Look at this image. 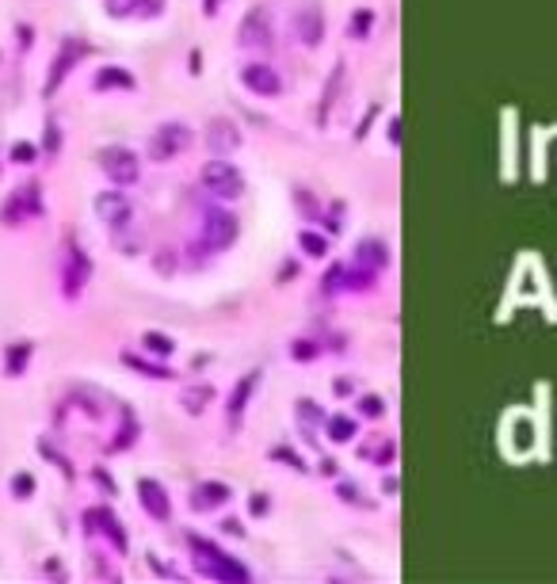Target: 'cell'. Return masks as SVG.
Instances as JSON below:
<instances>
[{
  "mask_svg": "<svg viewBox=\"0 0 557 584\" xmlns=\"http://www.w3.org/2000/svg\"><path fill=\"white\" fill-rule=\"evenodd\" d=\"M336 493H340V501H344V504H359V508H366V501H363L359 485H351V481H340Z\"/></svg>",
  "mask_w": 557,
  "mask_h": 584,
  "instance_id": "31",
  "label": "cell"
},
{
  "mask_svg": "<svg viewBox=\"0 0 557 584\" xmlns=\"http://www.w3.org/2000/svg\"><path fill=\"white\" fill-rule=\"evenodd\" d=\"M356 431H359V424L351 421L348 413H336V416H328V421H325V436L333 443H351V439H356Z\"/></svg>",
  "mask_w": 557,
  "mask_h": 584,
  "instance_id": "21",
  "label": "cell"
},
{
  "mask_svg": "<svg viewBox=\"0 0 557 584\" xmlns=\"http://www.w3.org/2000/svg\"><path fill=\"white\" fill-rule=\"evenodd\" d=\"M237 237H240L237 214L207 210V214H202V225H199V245H192V249H199V252H225Z\"/></svg>",
  "mask_w": 557,
  "mask_h": 584,
  "instance_id": "2",
  "label": "cell"
},
{
  "mask_svg": "<svg viewBox=\"0 0 557 584\" xmlns=\"http://www.w3.org/2000/svg\"><path fill=\"white\" fill-rule=\"evenodd\" d=\"M187 542H192V550H195V565H199L207 577H214V580H248V569L240 565L233 554L218 550L214 542L199 539V535H187Z\"/></svg>",
  "mask_w": 557,
  "mask_h": 584,
  "instance_id": "1",
  "label": "cell"
},
{
  "mask_svg": "<svg viewBox=\"0 0 557 584\" xmlns=\"http://www.w3.org/2000/svg\"><path fill=\"white\" fill-rule=\"evenodd\" d=\"M294 35L302 39V46H310V50L325 43V16L318 4H306L294 12Z\"/></svg>",
  "mask_w": 557,
  "mask_h": 584,
  "instance_id": "10",
  "label": "cell"
},
{
  "mask_svg": "<svg viewBox=\"0 0 557 584\" xmlns=\"http://www.w3.org/2000/svg\"><path fill=\"white\" fill-rule=\"evenodd\" d=\"M240 84H245L248 92L263 96V99H275L278 92H283V77H278L271 66H263V61H248V66L240 69Z\"/></svg>",
  "mask_w": 557,
  "mask_h": 584,
  "instance_id": "7",
  "label": "cell"
},
{
  "mask_svg": "<svg viewBox=\"0 0 557 584\" xmlns=\"http://www.w3.org/2000/svg\"><path fill=\"white\" fill-rule=\"evenodd\" d=\"M99 169H104V176L111 184H134L137 180V172H142V164H137L134 157V149H126V146H107V149H99Z\"/></svg>",
  "mask_w": 557,
  "mask_h": 584,
  "instance_id": "5",
  "label": "cell"
},
{
  "mask_svg": "<svg viewBox=\"0 0 557 584\" xmlns=\"http://www.w3.org/2000/svg\"><path fill=\"white\" fill-rule=\"evenodd\" d=\"M207 146H210V154H214V157H233V149L240 146L237 126H233V122H225V119H214V122H210V130H207Z\"/></svg>",
  "mask_w": 557,
  "mask_h": 584,
  "instance_id": "15",
  "label": "cell"
},
{
  "mask_svg": "<svg viewBox=\"0 0 557 584\" xmlns=\"http://www.w3.org/2000/svg\"><path fill=\"white\" fill-rule=\"evenodd\" d=\"M122 363H126V367H134V371H142L145 378H172L169 367L149 363V359H142V355H134V351H126V355H122Z\"/></svg>",
  "mask_w": 557,
  "mask_h": 584,
  "instance_id": "25",
  "label": "cell"
},
{
  "mask_svg": "<svg viewBox=\"0 0 557 584\" xmlns=\"http://www.w3.org/2000/svg\"><path fill=\"white\" fill-rule=\"evenodd\" d=\"M359 413L363 416H382L386 413V401L374 398V393H371V398H359Z\"/></svg>",
  "mask_w": 557,
  "mask_h": 584,
  "instance_id": "35",
  "label": "cell"
},
{
  "mask_svg": "<svg viewBox=\"0 0 557 584\" xmlns=\"http://www.w3.org/2000/svg\"><path fill=\"white\" fill-rule=\"evenodd\" d=\"M290 275H298V264H283V272H278V279H290Z\"/></svg>",
  "mask_w": 557,
  "mask_h": 584,
  "instance_id": "44",
  "label": "cell"
},
{
  "mask_svg": "<svg viewBox=\"0 0 557 584\" xmlns=\"http://www.w3.org/2000/svg\"><path fill=\"white\" fill-rule=\"evenodd\" d=\"M230 485H222V481H199L192 489V512H214V508L230 504Z\"/></svg>",
  "mask_w": 557,
  "mask_h": 584,
  "instance_id": "13",
  "label": "cell"
},
{
  "mask_svg": "<svg viewBox=\"0 0 557 584\" xmlns=\"http://www.w3.org/2000/svg\"><path fill=\"white\" fill-rule=\"evenodd\" d=\"M137 497H142V508L153 519H169L172 516V504H169V493H164V485L161 481H153V477H142L137 481Z\"/></svg>",
  "mask_w": 557,
  "mask_h": 584,
  "instance_id": "14",
  "label": "cell"
},
{
  "mask_svg": "<svg viewBox=\"0 0 557 584\" xmlns=\"http://www.w3.org/2000/svg\"><path fill=\"white\" fill-rule=\"evenodd\" d=\"M31 363V344H12L8 348V355H4V371L16 378V375H23V367Z\"/></svg>",
  "mask_w": 557,
  "mask_h": 584,
  "instance_id": "26",
  "label": "cell"
},
{
  "mask_svg": "<svg viewBox=\"0 0 557 584\" xmlns=\"http://www.w3.org/2000/svg\"><path fill=\"white\" fill-rule=\"evenodd\" d=\"M43 210V202H39V187H20L16 195H12V202L4 207V218L16 225V222H27L35 218V214Z\"/></svg>",
  "mask_w": 557,
  "mask_h": 584,
  "instance_id": "16",
  "label": "cell"
},
{
  "mask_svg": "<svg viewBox=\"0 0 557 584\" xmlns=\"http://www.w3.org/2000/svg\"><path fill=\"white\" fill-rule=\"evenodd\" d=\"M222 531H225V535H233V539H240V535H245V527H240V519H225V524H222Z\"/></svg>",
  "mask_w": 557,
  "mask_h": 584,
  "instance_id": "42",
  "label": "cell"
},
{
  "mask_svg": "<svg viewBox=\"0 0 557 584\" xmlns=\"http://www.w3.org/2000/svg\"><path fill=\"white\" fill-rule=\"evenodd\" d=\"M237 43L240 46H271V16L268 8H248L245 20L237 28Z\"/></svg>",
  "mask_w": 557,
  "mask_h": 584,
  "instance_id": "8",
  "label": "cell"
},
{
  "mask_svg": "<svg viewBox=\"0 0 557 584\" xmlns=\"http://www.w3.org/2000/svg\"><path fill=\"white\" fill-rule=\"evenodd\" d=\"M88 275H92V264H88V256L84 252L73 245L69 252H66V272H61V279H66V295L69 298H77L81 295V287L88 283Z\"/></svg>",
  "mask_w": 557,
  "mask_h": 584,
  "instance_id": "12",
  "label": "cell"
},
{
  "mask_svg": "<svg viewBox=\"0 0 557 584\" xmlns=\"http://www.w3.org/2000/svg\"><path fill=\"white\" fill-rule=\"evenodd\" d=\"M84 524L92 527V531H99V535H107V539H111V546H115V550H126V531H122V524H119V519L107 512V508H92V512L84 516Z\"/></svg>",
  "mask_w": 557,
  "mask_h": 584,
  "instance_id": "17",
  "label": "cell"
},
{
  "mask_svg": "<svg viewBox=\"0 0 557 584\" xmlns=\"http://www.w3.org/2000/svg\"><path fill=\"white\" fill-rule=\"evenodd\" d=\"M199 180H202V187H207L214 199H240V195H245V176H240V169L230 157L207 161V164H202V172H199Z\"/></svg>",
  "mask_w": 557,
  "mask_h": 584,
  "instance_id": "3",
  "label": "cell"
},
{
  "mask_svg": "<svg viewBox=\"0 0 557 584\" xmlns=\"http://www.w3.org/2000/svg\"><path fill=\"white\" fill-rule=\"evenodd\" d=\"M12 161L31 164V161H35V146H27V142H16V146H12Z\"/></svg>",
  "mask_w": 557,
  "mask_h": 584,
  "instance_id": "37",
  "label": "cell"
},
{
  "mask_svg": "<svg viewBox=\"0 0 557 584\" xmlns=\"http://www.w3.org/2000/svg\"><path fill=\"white\" fill-rule=\"evenodd\" d=\"M96 88H99V92H104V88H134V77L126 69H119V66H107V69L96 73Z\"/></svg>",
  "mask_w": 557,
  "mask_h": 584,
  "instance_id": "23",
  "label": "cell"
},
{
  "mask_svg": "<svg viewBox=\"0 0 557 584\" xmlns=\"http://www.w3.org/2000/svg\"><path fill=\"white\" fill-rule=\"evenodd\" d=\"M142 348H145L149 355H164V359H169V355L176 351L172 336H164V333H145V336H142Z\"/></svg>",
  "mask_w": 557,
  "mask_h": 584,
  "instance_id": "27",
  "label": "cell"
},
{
  "mask_svg": "<svg viewBox=\"0 0 557 584\" xmlns=\"http://www.w3.org/2000/svg\"><path fill=\"white\" fill-rule=\"evenodd\" d=\"M271 459H275V462H286L290 470H306V462L298 459V451H290V447H275V451H271Z\"/></svg>",
  "mask_w": 557,
  "mask_h": 584,
  "instance_id": "34",
  "label": "cell"
},
{
  "mask_svg": "<svg viewBox=\"0 0 557 584\" xmlns=\"http://www.w3.org/2000/svg\"><path fill=\"white\" fill-rule=\"evenodd\" d=\"M298 245H302V252H306V256H313V260H325V256H328V237L313 233V230H302V233H298Z\"/></svg>",
  "mask_w": 557,
  "mask_h": 584,
  "instance_id": "24",
  "label": "cell"
},
{
  "mask_svg": "<svg viewBox=\"0 0 557 584\" xmlns=\"http://www.w3.org/2000/svg\"><path fill=\"white\" fill-rule=\"evenodd\" d=\"M268 508H271L268 493H252V501H248V512L252 516H268Z\"/></svg>",
  "mask_w": 557,
  "mask_h": 584,
  "instance_id": "36",
  "label": "cell"
},
{
  "mask_svg": "<svg viewBox=\"0 0 557 584\" xmlns=\"http://www.w3.org/2000/svg\"><path fill=\"white\" fill-rule=\"evenodd\" d=\"M389 142H401V122H397V119L389 122Z\"/></svg>",
  "mask_w": 557,
  "mask_h": 584,
  "instance_id": "43",
  "label": "cell"
},
{
  "mask_svg": "<svg viewBox=\"0 0 557 584\" xmlns=\"http://www.w3.org/2000/svg\"><path fill=\"white\" fill-rule=\"evenodd\" d=\"M218 4H222V0H202V8H207V16H214V12H218Z\"/></svg>",
  "mask_w": 557,
  "mask_h": 584,
  "instance_id": "45",
  "label": "cell"
},
{
  "mask_svg": "<svg viewBox=\"0 0 557 584\" xmlns=\"http://www.w3.org/2000/svg\"><path fill=\"white\" fill-rule=\"evenodd\" d=\"M356 264H363V268H386L389 264V249L382 245V241H359V249H356Z\"/></svg>",
  "mask_w": 557,
  "mask_h": 584,
  "instance_id": "20",
  "label": "cell"
},
{
  "mask_svg": "<svg viewBox=\"0 0 557 584\" xmlns=\"http://www.w3.org/2000/svg\"><path fill=\"white\" fill-rule=\"evenodd\" d=\"M96 218L107 225V230H126L134 218V207H130V199H126L122 192H99L96 195Z\"/></svg>",
  "mask_w": 557,
  "mask_h": 584,
  "instance_id": "6",
  "label": "cell"
},
{
  "mask_svg": "<svg viewBox=\"0 0 557 584\" xmlns=\"http://www.w3.org/2000/svg\"><path fill=\"white\" fill-rule=\"evenodd\" d=\"M333 390H336V398H351V393H356V386H351L348 378H336V383H333Z\"/></svg>",
  "mask_w": 557,
  "mask_h": 584,
  "instance_id": "41",
  "label": "cell"
},
{
  "mask_svg": "<svg viewBox=\"0 0 557 584\" xmlns=\"http://www.w3.org/2000/svg\"><path fill=\"white\" fill-rule=\"evenodd\" d=\"M256 390H260V371H248V375L233 386L230 401H225V421H230L233 431L240 428V421H245V409H248V401H252V393H256Z\"/></svg>",
  "mask_w": 557,
  "mask_h": 584,
  "instance_id": "9",
  "label": "cell"
},
{
  "mask_svg": "<svg viewBox=\"0 0 557 584\" xmlns=\"http://www.w3.org/2000/svg\"><path fill=\"white\" fill-rule=\"evenodd\" d=\"M107 16H161V0H107Z\"/></svg>",
  "mask_w": 557,
  "mask_h": 584,
  "instance_id": "19",
  "label": "cell"
},
{
  "mask_svg": "<svg viewBox=\"0 0 557 584\" xmlns=\"http://www.w3.org/2000/svg\"><path fill=\"white\" fill-rule=\"evenodd\" d=\"M210 401H214V390H210V386H187V390L180 393V405H184L187 413H202Z\"/></svg>",
  "mask_w": 557,
  "mask_h": 584,
  "instance_id": "22",
  "label": "cell"
},
{
  "mask_svg": "<svg viewBox=\"0 0 557 584\" xmlns=\"http://www.w3.org/2000/svg\"><path fill=\"white\" fill-rule=\"evenodd\" d=\"M290 355H294L298 363H310V359H318V355H321V344H318V340H294Z\"/></svg>",
  "mask_w": 557,
  "mask_h": 584,
  "instance_id": "29",
  "label": "cell"
},
{
  "mask_svg": "<svg viewBox=\"0 0 557 584\" xmlns=\"http://www.w3.org/2000/svg\"><path fill=\"white\" fill-rule=\"evenodd\" d=\"M515 451H527V421H515Z\"/></svg>",
  "mask_w": 557,
  "mask_h": 584,
  "instance_id": "39",
  "label": "cell"
},
{
  "mask_svg": "<svg viewBox=\"0 0 557 584\" xmlns=\"http://www.w3.org/2000/svg\"><path fill=\"white\" fill-rule=\"evenodd\" d=\"M187 146H192V126L187 122H161L153 130V138H149V157L164 164V161L180 157Z\"/></svg>",
  "mask_w": 557,
  "mask_h": 584,
  "instance_id": "4",
  "label": "cell"
},
{
  "mask_svg": "<svg viewBox=\"0 0 557 584\" xmlns=\"http://www.w3.org/2000/svg\"><path fill=\"white\" fill-rule=\"evenodd\" d=\"M134 439H137V424L130 421V416H126V424H122V431H119V439L111 443V451H122V447H130Z\"/></svg>",
  "mask_w": 557,
  "mask_h": 584,
  "instance_id": "32",
  "label": "cell"
},
{
  "mask_svg": "<svg viewBox=\"0 0 557 584\" xmlns=\"http://www.w3.org/2000/svg\"><path fill=\"white\" fill-rule=\"evenodd\" d=\"M157 272H164V275L176 272V256H172L169 249H164V256H157Z\"/></svg>",
  "mask_w": 557,
  "mask_h": 584,
  "instance_id": "40",
  "label": "cell"
},
{
  "mask_svg": "<svg viewBox=\"0 0 557 584\" xmlns=\"http://www.w3.org/2000/svg\"><path fill=\"white\" fill-rule=\"evenodd\" d=\"M366 454H371L378 466H389V462H394V454H397V447H394V439H382V443H374Z\"/></svg>",
  "mask_w": 557,
  "mask_h": 584,
  "instance_id": "30",
  "label": "cell"
},
{
  "mask_svg": "<svg viewBox=\"0 0 557 584\" xmlns=\"http://www.w3.org/2000/svg\"><path fill=\"white\" fill-rule=\"evenodd\" d=\"M88 54V46L81 39H66V46H61V54L54 58V69H50V81H46V92H54V88L69 77V69L77 66V61Z\"/></svg>",
  "mask_w": 557,
  "mask_h": 584,
  "instance_id": "11",
  "label": "cell"
},
{
  "mask_svg": "<svg viewBox=\"0 0 557 584\" xmlns=\"http://www.w3.org/2000/svg\"><path fill=\"white\" fill-rule=\"evenodd\" d=\"M58 146H61V134H58V122H50V126H46V154H58Z\"/></svg>",
  "mask_w": 557,
  "mask_h": 584,
  "instance_id": "38",
  "label": "cell"
},
{
  "mask_svg": "<svg viewBox=\"0 0 557 584\" xmlns=\"http://www.w3.org/2000/svg\"><path fill=\"white\" fill-rule=\"evenodd\" d=\"M12 493H16L20 501H27L35 493V477L31 474H16V477H12Z\"/></svg>",
  "mask_w": 557,
  "mask_h": 584,
  "instance_id": "33",
  "label": "cell"
},
{
  "mask_svg": "<svg viewBox=\"0 0 557 584\" xmlns=\"http://www.w3.org/2000/svg\"><path fill=\"white\" fill-rule=\"evenodd\" d=\"M294 416H298V428H302V436H306V443H313V447H318V428L328 421L325 409H321L318 401L302 398V401L294 405Z\"/></svg>",
  "mask_w": 557,
  "mask_h": 584,
  "instance_id": "18",
  "label": "cell"
},
{
  "mask_svg": "<svg viewBox=\"0 0 557 584\" xmlns=\"http://www.w3.org/2000/svg\"><path fill=\"white\" fill-rule=\"evenodd\" d=\"M374 12L371 8H359L356 16H351V39H366V35H371V28H374Z\"/></svg>",
  "mask_w": 557,
  "mask_h": 584,
  "instance_id": "28",
  "label": "cell"
}]
</instances>
